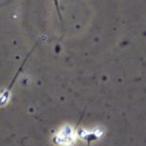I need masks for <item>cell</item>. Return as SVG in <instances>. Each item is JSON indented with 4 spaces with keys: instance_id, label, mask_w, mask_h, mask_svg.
<instances>
[{
    "instance_id": "obj_1",
    "label": "cell",
    "mask_w": 146,
    "mask_h": 146,
    "mask_svg": "<svg viewBox=\"0 0 146 146\" xmlns=\"http://www.w3.org/2000/svg\"><path fill=\"white\" fill-rule=\"evenodd\" d=\"M6 3H7V2H5L3 3H1V4H0V6H3V5H5V4H6Z\"/></svg>"
}]
</instances>
